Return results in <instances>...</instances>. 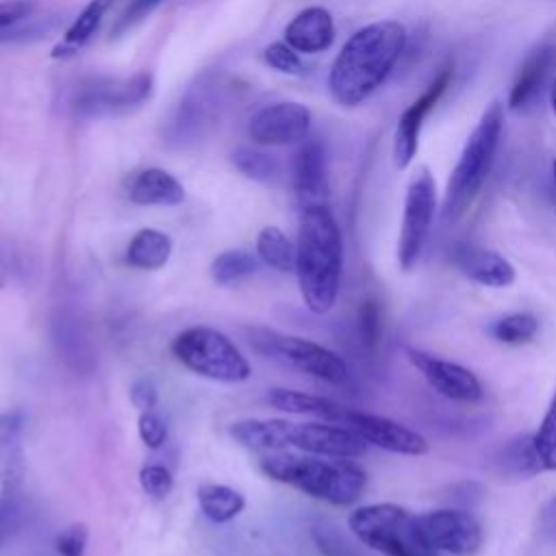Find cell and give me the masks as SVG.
<instances>
[{
    "label": "cell",
    "instance_id": "d6986e66",
    "mask_svg": "<svg viewBox=\"0 0 556 556\" xmlns=\"http://www.w3.org/2000/svg\"><path fill=\"white\" fill-rule=\"evenodd\" d=\"M128 198L141 206H176L185 200V189L169 172L148 167L130 182Z\"/></svg>",
    "mask_w": 556,
    "mask_h": 556
},
{
    "label": "cell",
    "instance_id": "b9f144b4",
    "mask_svg": "<svg viewBox=\"0 0 556 556\" xmlns=\"http://www.w3.org/2000/svg\"><path fill=\"white\" fill-rule=\"evenodd\" d=\"M541 530L547 536L556 539V495L541 510Z\"/></svg>",
    "mask_w": 556,
    "mask_h": 556
},
{
    "label": "cell",
    "instance_id": "ee69618b",
    "mask_svg": "<svg viewBox=\"0 0 556 556\" xmlns=\"http://www.w3.org/2000/svg\"><path fill=\"white\" fill-rule=\"evenodd\" d=\"M549 100H552V109H554V113H556V80H554V85H552V91H549Z\"/></svg>",
    "mask_w": 556,
    "mask_h": 556
},
{
    "label": "cell",
    "instance_id": "4dcf8cb0",
    "mask_svg": "<svg viewBox=\"0 0 556 556\" xmlns=\"http://www.w3.org/2000/svg\"><path fill=\"white\" fill-rule=\"evenodd\" d=\"M504 467L513 469L515 473H534L541 467L539 463V456L534 452V445H532V437H523V439H517L508 445L506 454H504Z\"/></svg>",
    "mask_w": 556,
    "mask_h": 556
},
{
    "label": "cell",
    "instance_id": "277c9868",
    "mask_svg": "<svg viewBox=\"0 0 556 556\" xmlns=\"http://www.w3.org/2000/svg\"><path fill=\"white\" fill-rule=\"evenodd\" d=\"M502 130H504V106L502 102L493 100L480 115L471 135L467 137L460 150V156L452 169L445 198H443L445 219H458L469 208L478 191L482 189L491 172Z\"/></svg>",
    "mask_w": 556,
    "mask_h": 556
},
{
    "label": "cell",
    "instance_id": "836d02e7",
    "mask_svg": "<svg viewBox=\"0 0 556 556\" xmlns=\"http://www.w3.org/2000/svg\"><path fill=\"white\" fill-rule=\"evenodd\" d=\"M263 59L269 67L282 74H300L302 72V61L298 52L287 43V41H276L265 48Z\"/></svg>",
    "mask_w": 556,
    "mask_h": 556
},
{
    "label": "cell",
    "instance_id": "f35d334b",
    "mask_svg": "<svg viewBox=\"0 0 556 556\" xmlns=\"http://www.w3.org/2000/svg\"><path fill=\"white\" fill-rule=\"evenodd\" d=\"M130 402H132V406H135L139 413L154 410V406H156V402H159V389H156L154 380L148 378V376L137 378V380L130 384Z\"/></svg>",
    "mask_w": 556,
    "mask_h": 556
},
{
    "label": "cell",
    "instance_id": "4fadbf2b",
    "mask_svg": "<svg viewBox=\"0 0 556 556\" xmlns=\"http://www.w3.org/2000/svg\"><path fill=\"white\" fill-rule=\"evenodd\" d=\"M311 111L300 102H276L252 115L248 135L261 146H289L306 139Z\"/></svg>",
    "mask_w": 556,
    "mask_h": 556
},
{
    "label": "cell",
    "instance_id": "30bf717a",
    "mask_svg": "<svg viewBox=\"0 0 556 556\" xmlns=\"http://www.w3.org/2000/svg\"><path fill=\"white\" fill-rule=\"evenodd\" d=\"M337 424L354 430L365 443H371L380 450L393 452V454H404V456H421L428 452V441L410 430L404 424H397L389 417L345 408L341 410Z\"/></svg>",
    "mask_w": 556,
    "mask_h": 556
},
{
    "label": "cell",
    "instance_id": "4316f807",
    "mask_svg": "<svg viewBox=\"0 0 556 556\" xmlns=\"http://www.w3.org/2000/svg\"><path fill=\"white\" fill-rule=\"evenodd\" d=\"M256 271V258L243 250H226L211 263V276L217 285L237 282Z\"/></svg>",
    "mask_w": 556,
    "mask_h": 556
},
{
    "label": "cell",
    "instance_id": "5bb4252c",
    "mask_svg": "<svg viewBox=\"0 0 556 556\" xmlns=\"http://www.w3.org/2000/svg\"><path fill=\"white\" fill-rule=\"evenodd\" d=\"M406 354L408 361L421 371L426 382L443 397L463 404H476L482 400V384L471 369L421 350H406Z\"/></svg>",
    "mask_w": 556,
    "mask_h": 556
},
{
    "label": "cell",
    "instance_id": "7c38bea8",
    "mask_svg": "<svg viewBox=\"0 0 556 556\" xmlns=\"http://www.w3.org/2000/svg\"><path fill=\"white\" fill-rule=\"evenodd\" d=\"M326 456V458H356L363 456L367 443L341 424H293L287 426V447Z\"/></svg>",
    "mask_w": 556,
    "mask_h": 556
},
{
    "label": "cell",
    "instance_id": "d6a6232c",
    "mask_svg": "<svg viewBox=\"0 0 556 556\" xmlns=\"http://www.w3.org/2000/svg\"><path fill=\"white\" fill-rule=\"evenodd\" d=\"M139 482H141V489L148 495H152L154 500L167 497L172 493V489H174V476L163 465H146L139 471Z\"/></svg>",
    "mask_w": 556,
    "mask_h": 556
},
{
    "label": "cell",
    "instance_id": "d4e9b609",
    "mask_svg": "<svg viewBox=\"0 0 556 556\" xmlns=\"http://www.w3.org/2000/svg\"><path fill=\"white\" fill-rule=\"evenodd\" d=\"M198 504L206 519L213 523H226L245 508V497L226 484H202L198 489Z\"/></svg>",
    "mask_w": 556,
    "mask_h": 556
},
{
    "label": "cell",
    "instance_id": "6da1fadb",
    "mask_svg": "<svg viewBox=\"0 0 556 556\" xmlns=\"http://www.w3.org/2000/svg\"><path fill=\"white\" fill-rule=\"evenodd\" d=\"M406 46V28L395 20H380L358 28L337 54L328 89L341 106L365 102L391 74Z\"/></svg>",
    "mask_w": 556,
    "mask_h": 556
},
{
    "label": "cell",
    "instance_id": "60d3db41",
    "mask_svg": "<svg viewBox=\"0 0 556 556\" xmlns=\"http://www.w3.org/2000/svg\"><path fill=\"white\" fill-rule=\"evenodd\" d=\"M24 424V415L20 410L0 413V456L13 445Z\"/></svg>",
    "mask_w": 556,
    "mask_h": 556
},
{
    "label": "cell",
    "instance_id": "f1b7e54d",
    "mask_svg": "<svg viewBox=\"0 0 556 556\" xmlns=\"http://www.w3.org/2000/svg\"><path fill=\"white\" fill-rule=\"evenodd\" d=\"M532 445L543 469H556V389L549 400V406L539 424V430L532 434Z\"/></svg>",
    "mask_w": 556,
    "mask_h": 556
},
{
    "label": "cell",
    "instance_id": "7a4b0ae2",
    "mask_svg": "<svg viewBox=\"0 0 556 556\" xmlns=\"http://www.w3.org/2000/svg\"><path fill=\"white\" fill-rule=\"evenodd\" d=\"M343 267L341 230L328 204L302 208L298 243H295V274L300 293L308 311L328 313L339 295Z\"/></svg>",
    "mask_w": 556,
    "mask_h": 556
},
{
    "label": "cell",
    "instance_id": "d590c367",
    "mask_svg": "<svg viewBox=\"0 0 556 556\" xmlns=\"http://www.w3.org/2000/svg\"><path fill=\"white\" fill-rule=\"evenodd\" d=\"M165 0H132L126 9H124V13L117 17V22H115V26L111 28V35L113 37H119L122 33H126V30H130L132 26H137L141 20H146L159 4H163Z\"/></svg>",
    "mask_w": 556,
    "mask_h": 556
},
{
    "label": "cell",
    "instance_id": "44dd1931",
    "mask_svg": "<svg viewBox=\"0 0 556 556\" xmlns=\"http://www.w3.org/2000/svg\"><path fill=\"white\" fill-rule=\"evenodd\" d=\"M287 419H241L230 426V437L248 450H285Z\"/></svg>",
    "mask_w": 556,
    "mask_h": 556
},
{
    "label": "cell",
    "instance_id": "f6af8a7d",
    "mask_svg": "<svg viewBox=\"0 0 556 556\" xmlns=\"http://www.w3.org/2000/svg\"><path fill=\"white\" fill-rule=\"evenodd\" d=\"M552 178H554V185H556V161L552 163Z\"/></svg>",
    "mask_w": 556,
    "mask_h": 556
},
{
    "label": "cell",
    "instance_id": "f546056e",
    "mask_svg": "<svg viewBox=\"0 0 556 556\" xmlns=\"http://www.w3.org/2000/svg\"><path fill=\"white\" fill-rule=\"evenodd\" d=\"M232 163H235V167H237L243 176H248V178H252V180H258V182L271 180L274 174H276V169H278L276 161H274L269 154H265V152H261V150H252V148H239V150H235Z\"/></svg>",
    "mask_w": 556,
    "mask_h": 556
},
{
    "label": "cell",
    "instance_id": "74e56055",
    "mask_svg": "<svg viewBox=\"0 0 556 556\" xmlns=\"http://www.w3.org/2000/svg\"><path fill=\"white\" fill-rule=\"evenodd\" d=\"M137 430H139L141 441L152 450H159L167 439V426H165L163 417L154 410H146L139 415Z\"/></svg>",
    "mask_w": 556,
    "mask_h": 556
},
{
    "label": "cell",
    "instance_id": "e0dca14e",
    "mask_svg": "<svg viewBox=\"0 0 556 556\" xmlns=\"http://www.w3.org/2000/svg\"><path fill=\"white\" fill-rule=\"evenodd\" d=\"M285 41L304 54L324 52L334 41V22L324 7H308L300 11L285 28Z\"/></svg>",
    "mask_w": 556,
    "mask_h": 556
},
{
    "label": "cell",
    "instance_id": "ac0fdd59",
    "mask_svg": "<svg viewBox=\"0 0 556 556\" xmlns=\"http://www.w3.org/2000/svg\"><path fill=\"white\" fill-rule=\"evenodd\" d=\"M554 63H556V46L549 41L541 43L536 50H532L526 56L508 93V106L513 111L526 109L539 96Z\"/></svg>",
    "mask_w": 556,
    "mask_h": 556
},
{
    "label": "cell",
    "instance_id": "ffe728a7",
    "mask_svg": "<svg viewBox=\"0 0 556 556\" xmlns=\"http://www.w3.org/2000/svg\"><path fill=\"white\" fill-rule=\"evenodd\" d=\"M150 85H152L150 74H137L135 78L124 80V83H113V85H106V87L89 89L80 98L78 106L87 109L91 113H98L100 109L113 111L117 106H132L150 93Z\"/></svg>",
    "mask_w": 556,
    "mask_h": 556
},
{
    "label": "cell",
    "instance_id": "8fae6325",
    "mask_svg": "<svg viewBox=\"0 0 556 556\" xmlns=\"http://www.w3.org/2000/svg\"><path fill=\"white\" fill-rule=\"evenodd\" d=\"M454 78V67L445 65L434 78L432 83L424 89V93L410 102V106L400 115L397 119V128H395V139H393V161L395 167L404 169L410 165V161L417 154V146H419V132L424 126V119L428 117V113L437 106V102L441 100V96L445 93V89L450 87Z\"/></svg>",
    "mask_w": 556,
    "mask_h": 556
},
{
    "label": "cell",
    "instance_id": "8992f818",
    "mask_svg": "<svg viewBox=\"0 0 556 556\" xmlns=\"http://www.w3.org/2000/svg\"><path fill=\"white\" fill-rule=\"evenodd\" d=\"M169 350L187 369L215 382L237 384L252 374L239 348L224 332L208 326L185 328L174 337Z\"/></svg>",
    "mask_w": 556,
    "mask_h": 556
},
{
    "label": "cell",
    "instance_id": "7bdbcfd3",
    "mask_svg": "<svg viewBox=\"0 0 556 556\" xmlns=\"http://www.w3.org/2000/svg\"><path fill=\"white\" fill-rule=\"evenodd\" d=\"M376 330H378V315L374 306L363 308V337L367 343L376 341Z\"/></svg>",
    "mask_w": 556,
    "mask_h": 556
},
{
    "label": "cell",
    "instance_id": "1f68e13d",
    "mask_svg": "<svg viewBox=\"0 0 556 556\" xmlns=\"http://www.w3.org/2000/svg\"><path fill=\"white\" fill-rule=\"evenodd\" d=\"M311 536L321 556H365L332 526H315Z\"/></svg>",
    "mask_w": 556,
    "mask_h": 556
},
{
    "label": "cell",
    "instance_id": "5b68a950",
    "mask_svg": "<svg viewBox=\"0 0 556 556\" xmlns=\"http://www.w3.org/2000/svg\"><path fill=\"white\" fill-rule=\"evenodd\" d=\"M348 526L352 534L384 556H439L421 534L417 517L397 504H369L356 508Z\"/></svg>",
    "mask_w": 556,
    "mask_h": 556
},
{
    "label": "cell",
    "instance_id": "484cf974",
    "mask_svg": "<svg viewBox=\"0 0 556 556\" xmlns=\"http://www.w3.org/2000/svg\"><path fill=\"white\" fill-rule=\"evenodd\" d=\"M256 254L265 265L278 271L295 269V245L278 226L261 228L256 237Z\"/></svg>",
    "mask_w": 556,
    "mask_h": 556
},
{
    "label": "cell",
    "instance_id": "8d00e7d4",
    "mask_svg": "<svg viewBox=\"0 0 556 556\" xmlns=\"http://www.w3.org/2000/svg\"><path fill=\"white\" fill-rule=\"evenodd\" d=\"M20 526H22V506L11 493H4L0 497V549L4 547L7 541L13 539Z\"/></svg>",
    "mask_w": 556,
    "mask_h": 556
},
{
    "label": "cell",
    "instance_id": "cb8c5ba5",
    "mask_svg": "<svg viewBox=\"0 0 556 556\" xmlns=\"http://www.w3.org/2000/svg\"><path fill=\"white\" fill-rule=\"evenodd\" d=\"M111 4H113V0H91L80 11V15L70 24L61 43L54 46L52 59H65V56H72L74 52H78V48H83L96 35V30Z\"/></svg>",
    "mask_w": 556,
    "mask_h": 556
},
{
    "label": "cell",
    "instance_id": "7402d4cb",
    "mask_svg": "<svg viewBox=\"0 0 556 556\" xmlns=\"http://www.w3.org/2000/svg\"><path fill=\"white\" fill-rule=\"evenodd\" d=\"M172 239L156 228H141L128 243L126 263L135 269H159L169 261Z\"/></svg>",
    "mask_w": 556,
    "mask_h": 556
},
{
    "label": "cell",
    "instance_id": "9c48e42d",
    "mask_svg": "<svg viewBox=\"0 0 556 556\" xmlns=\"http://www.w3.org/2000/svg\"><path fill=\"white\" fill-rule=\"evenodd\" d=\"M428 545L454 556H473L482 545L480 523L465 510L439 508L417 517Z\"/></svg>",
    "mask_w": 556,
    "mask_h": 556
},
{
    "label": "cell",
    "instance_id": "9a60e30c",
    "mask_svg": "<svg viewBox=\"0 0 556 556\" xmlns=\"http://www.w3.org/2000/svg\"><path fill=\"white\" fill-rule=\"evenodd\" d=\"M293 189L302 208L326 204L328 176H326V150L317 139H308L300 146L293 159Z\"/></svg>",
    "mask_w": 556,
    "mask_h": 556
},
{
    "label": "cell",
    "instance_id": "603a6c76",
    "mask_svg": "<svg viewBox=\"0 0 556 556\" xmlns=\"http://www.w3.org/2000/svg\"><path fill=\"white\" fill-rule=\"evenodd\" d=\"M267 402H269V406H274L278 410H285V413L317 415V417L330 419L334 424H337V419H339V415L343 410V406L332 402V400H326V397H319V395H311V393H302V391H293V389H282V387L269 389Z\"/></svg>",
    "mask_w": 556,
    "mask_h": 556
},
{
    "label": "cell",
    "instance_id": "e575fe53",
    "mask_svg": "<svg viewBox=\"0 0 556 556\" xmlns=\"http://www.w3.org/2000/svg\"><path fill=\"white\" fill-rule=\"evenodd\" d=\"M89 530L85 523H72L56 536V556H85Z\"/></svg>",
    "mask_w": 556,
    "mask_h": 556
},
{
    "label": "cell",
    "instance_id": "83f0119b",
    "mask_svg": "<svg viewBox=\"0 0 556 556\" xmlns=\"http://www.w3.org/2000/svg\"><path fill=\"white\" fill-rule=\"evenodd\" d=\"M539 330V321L532 313H510L500 317L493 326H491V334L502 341V343H510V345H519L530 341Z\"/></svg>",
    "mask_w": 556,
    "mask_h": 556
},
{
    "label": "cell",
    "instance_id": "3957f363",
    "mask_svg": "<svg viewBox=\"0 0 556 556\" xmlns=\"http://www.w3.org/2000/svg\"><path fill=\"white\" fill-rule=\"evenodd\" d=\"M258 467L267 478L334 506L354 504L367 482L365 471L350 458L321 460L295 454H267L261 456Z\"/></svg>",
    "mask_w": 556,
    "mask_h": 556
},
{
    "label": "cell",
    "instance_id": "ba28073f",
    "mask_svg": "<svg viewBox=\"0 0 556 556\" xmlns=\"http://www.w3.org/2000/svg\"><path fill=\"white\" fill-rule=\"evenodd\" d=\"M437 208V187L426 167H421L408 182L404 198V215L397 241V263L402 269H410L426 243Z\"/></svg>",
    "mask_w": 556,
    "mask_h": 556
},
{
    "label": "cell",
    "instance_id": "52a82bcc",
    "mask_svg": "<svg viewBox=\"0 0 556 556\" xmlns=\"http://www.w3.org/2000/svg\"><path fill=\"white\" fill-rule=\"evenodd\" d=\"M245 337H248L250 348L256 354L271 358L280 365H287L302 374L315 376L330 384H339L348 378L345 361L339 354H334L332 350H328L311 339L285 334V332H278L271 328H261V326L245 328Z\"/></svg>",
    "mask_w": 556,
    "mask_h": 556
},
{
    "label": "cell",
    "instance_id": "2e32d148",
    "mask_svg": "<svg viewBox=\"0 0 556 556\" xmlns=\"http://www.w3.org/2000/svg\"><path fill=\"white\" fill-rule=\"evenodd\" d=\"M454 263L469 280L484 287L504 289L515 282L513 263L495 250H486L478 245H460L454 252Z\"/></svg>",
    "mask_w": 556,
    "mask_h": 556
},
{
    "label": "cell",
    "instance_id": "ab89813d",
    "mask_svg": "<svg viewBox=\"0 0 556 556\" xmlns=\"http://www.w3.org/2000/svg\"><path fill=\"white\" fill-rule=\"evenodd\" d=\"M33 11H35V2L33 0H7V2H0V28L20 24L22 20L30 17Z\"/></svg>",
    "mask_w": 556,
    "mask_h": 556
}]
</instances>
